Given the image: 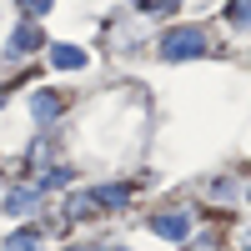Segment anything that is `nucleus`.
<instances>
[{"label": "nucleus", "mask_w": 251, "mask_h": 251, "mask_svg": "<svg viewBox=\"0 0 251 251\" xmlns=\"http://www.w3.org/2000/svg\"><path fill=\"white\" fill-rule=\"evenodd\" d=\"M201 50H206V35L196 25H176L171 35L161 40V55L166 60H186V55H201Z\"/></svg>", "instance_id": "f257e3e1"}, {"label": "nucleus", "mask_w": 251, "mask_h": 251, "mask_svg": "<svg viewBox=\"0 0 251 251\" xmlns=\"http://www.w3.org/2000/svg\"><path fill=\"white\" fill-rule=\"evenodd\" d=\"M151 231L166 236V241H181V236H191V216L186 211H161V216H151Z\"/></svg>", "instance_id": "f03ea898"}, {"label": "nucleus", "mask_w": 251, "mask_h": 251, "mask_svg": "<svg viewBox=\"0 0 251 251\" xmlns=\"http://www.w3.org/2000/svg\"><path fill=\"white\" fill-rule=\"evenodd\" d=\"M30 111H35V121H55L60 111H66V100H60L55 91H35L30 96Z\"/></svg>", "instance_id": "7ed1b4c3"}, {"label": "nucleus", "mask_w": 251, "mask_h": 251, "mask_svg": "<svg viewBox=\"0 0 251 251\" xmlns=\"http://www.w3.org/2000/svg\"><path fill=\"white\" fill-rule=\"evenodd\" d=\"M35 46H40V30L25 20V25H20V30L10 35V55H25V50H35Z\"/></svg>", "instance_id": "20e7f679"}, {"label": "nucleus", "mask_w": 251, "mask_h": 251, "mask_svg": "<svg viewBox=\"0 0 251 251\" xmlns=\"http://www.w3.org/2000/svg\"><path fill=\"white\" fill-rule=\"evenodd\" d=\"M50 66H60V71H80V66H86V55H80L75 46H55V50H50Z\"/></svg>", "instance_id": "39448f33"}, {"label": "nucleus", "mask_w": 251, "mask_h": 251, "mask_svg": "<svg viewBox=\"0 0 251 251\" xmlns=\"http://www.w3.org/2000/svg\"><path fill=\"white\" fill-rule=\"evenodd\" d=\"M5 251H40V236H35V231H15V236L5 241Z\"/></svg>", "instance_id": "423d86ee"}, {"label": "nucleus", "mask_w": 251, "mask_h": 251, "mask_svg": "<svg viewBox=\"0 0 251 251\" xmlns=\"http://www.w3.org/2000/svg\"><path fill=\"white\" fill-rule=\"evenodd\" d=\"M35 201H40V191H15V196H10L5 206H10V211L20 216V211H30V206H35Z\"/></svg>", "instance_id": "0eeeda50"}, {"label": "nucleus", "mask_w": 251, "mask_h": 251, "mask_svg": "<svg viewBox=\"0 0 251 251\" xmlns=\"http://www.w3.org/2000/svg\"><path fill=\"white\" fill-rule=\"evenodd\" d=\"M176 5H181V0H141V10H146V15H171Z\"/></svg>", "instance_id": "6e6552de"}, {"label": "nucleus", "mask_w": 251, "mask_h": 251, "mask_svg": "<svg viewBox=\"0 0 251 251\" xmlns=\"http://www.w3.org/2000/svg\"><path fill=\"white\" fill-rule=\"evenodd\" d=\"M20 10H25V15H46L50 0H20Z\"/></svg>", "instance_id": "1a4fd4ad"}]
</instances>
